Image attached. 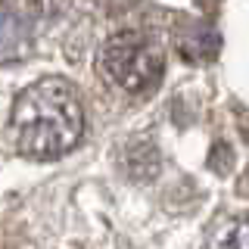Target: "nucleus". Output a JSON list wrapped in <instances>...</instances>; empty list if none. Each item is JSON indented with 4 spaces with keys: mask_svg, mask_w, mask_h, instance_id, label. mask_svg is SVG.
Segmentation results:
<instances>
[{
    "mask_svg": "<svg viewBox=\"0 0 249 249\" xmlns=\"http://www.w3.org/2000/svg\"><path fill=\"white\" fill-rule=\"evenodd\" d=\"M10 128L16 150L28 159H56L69 153L84 131L78 90L66 78H41L28 84L13 103Z\"/></svg>",
    "mask_w": 249,
    "mask_h": 249,
    "instance_id": "f257e3e1",
    "label": "nucleus"
},
{
    "mask_svg": "<svg viewBox=\"0 0 249 249\" xmlns=\"http://www.w3.org/2000/svg\"><path fill=\"white\" fill-rule=\"evenodd\" d=\"M119 165L131 181H150L159 171V150L150 140H131L119 156Z\"/></svg>",
    "mask_w": 249,
    "mask_h": 249,
    "instance_id": "39448f33",
    "label": "nucleus"
},
{
    "mask_svg": "<svg viewBox=\"0 0 249 249\" xmlns=\"http://www.w3.org/2000/svg\"><path fill=\"white\" fill-rule=\"evenodd\" d=\"M178 50L190 62H206L221 50V35H218V28L209 25V22H187V25L178 31Z\"/></svg>",
    "mask_w": 249,
    "mask_h": 249,
    "instance_id": "7ed1b4c3",
    "label": "nucleus"
},
{
    "mask_svg": "<svg viewBox=\"0 0 249 249\" xmlns=\"http://www.w3.org/2000/svg\"><path fill=\"white\" fill-rule=\"evenodd\" d=\"M202 249H249V218L243 215L215 218Z\"/></svg>",
    "mask_w": 249,
    "mask_h": 249,
    "instance_id": "20e7f679",
    "label": "nucleus"
},
{
    "mask_svg": "<svg viewBox=\"0 0 249 249\" xmlns=\"http://www.w3.org/2000/svg\"><path fill=\"white\" fill-rule=\"evenodd\" d=\"M103 69L106 75L128 93H150L159 88L165 56L153 37L140 31H122L109 37L103 47Z\"/></svg>",
    "mask_w": 249,
    "mask_h": 249,
    "instance_id": "f03ea898",
    "label": "nucleus"
}]
</instances>
